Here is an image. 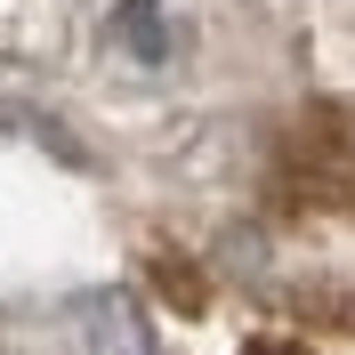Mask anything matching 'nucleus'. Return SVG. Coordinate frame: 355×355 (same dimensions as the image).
Wrapping results in <instances>:
<instances>
[{"instance_id":"nucleus-1","label":"nucleus","mask_w":355,"mask_h":355,"mask_svg":"<svg viewBox=\"0 0 355 355\" xmlns=\"http://www.w3.org/2000/svg\"><path fill=\"white\" fill-rule=\"evenodd\" d=\"M81 355H154V315L130 291H89L81 299Z\"/></svg>"},{"instance_id":"nucleus-2","label":"nucleus","mask_w":355,"mask_h":355,"mask_svg":"<svg viewBox=\"0 0 355 355\" xmlns=\"http://www.w3.org/2000/svg\"><path fill=\"white\" fill-rule=\"evenodd\" d=\"M113 41L130 49L137 65H162V49H170V33H162V0H121V17H113Z\"/></svg>"},{"instance_id":"nucleus-3","label":"nucleus","mask_w":355,"mask_h":355,"mask_svg":"<svg viewBox=\"0 0 355 355\" xmlns=\"http://www.w3.org/2000/svg\"><path fill=\"white\" fill-rule=\"evenodd\" d=\"M250 355H299V347H250Z\"/></svg>"}]
</instances>
